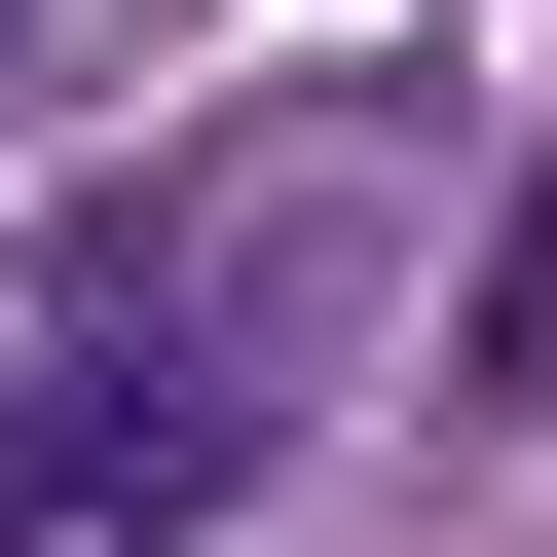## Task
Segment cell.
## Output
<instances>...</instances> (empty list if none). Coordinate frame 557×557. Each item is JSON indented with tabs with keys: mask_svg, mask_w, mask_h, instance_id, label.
<instances>
[{
	"mask_svg": "<svg viewBox=\"0 0 557 557\" xmlns=\"http://www.w3.org/2000/svg\"><path fill=\"white\" fill-rule=\"evenodd\" d=\"M483 409H557V186H520V260H483Z\"/></svg>",
	"mask_w": 557,
	"mask_h": 557,
	"instance_id": "1",
	"label": "cell"
}]
</instances>
